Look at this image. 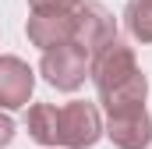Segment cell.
<instances>
[{"instance_id": "cell-6", "label": "cell", "mask_w": 152, "mask_h": 149, "mask_svg": "<svg viewBox=\"0 0 152 149\" xmlns=\"http://www.w3.org/2000/svg\"><path fill=\"white\" fill-rule=\"evenodd\" d=\"M78 29V11L75 14H60V11H32L28 18V39L46 50L60 46V43H71Z\"/></svg>"}, {"instance_id": "cell-2", "label": "cell", "mask_w": 152, "mask_h": 149, "mask_svg": "<svg viewBox=\"0 0 152 149\" xmlns=\"http://www.w3.org/2000/svg\"><path fill=\"white\" fill-rule=\"evenodd\" d=\"M28 131L32 139L42 146H71V149H85L92 146L103 131L99 114L92 103H36L28 110Z\"/></svg>"}, {"instance_id": "cell-1", "label": "cell", "mask_w": 152, "mask_h": 149, "mask_svg": "<svg viewBox=\"0 0 152 149\" xmlns=\"http://www.w3.org/2000/svg\"><path fill=\"white\" fill-rule=\"evenodd\" d=\"M88 71H92V82H96V89H99L103 107L110 114L113 110H127V107H145L149 82H145L142 68H138L131 46H124V43L113 39L110 46H103V50L92 57Z\"/></svg>"}, {"instance_id": "cell-9", "label": "cell", "mask_w": 152, "mask_h": 149, "mask_svg": "<svg viewBox=\"0 0 152 149\" xmlns=\"http://www.w3.org/2000/svg\"><path fill=\"white\" fill-rule=\"evenodd\" d=\"M32 11H60V14H75L85 7V0H28Z\"/></svg>"}, {"instance_id": "cell-7", "label": "cell", "mask_w": 152, "mask_h": 149, "mask_svg": "<svg viewBox=\"0 0 152 149\" xmlns=\"http://www.w3.org/2000/svg\"><path fill=\"white\" fill-rule=\"evenodd\" d=\"M32 68L18 57H0V107H25L32 96Z\"/></svg>"}, {"instance_id": "cell-3", "label": "cell", "mask_w": 152, "mask_h": 149, "mask_svg": "<svg viewBox=\"0 0 152 149\" xmlns=\"http://www.w3.org/2000/svg\"><path fill=\"white\" fill-rule=\"evenodd\" d=\"M42 74H46L50 85H57L64 92H75L78 85L85 82V74H88V50L78 46L75 39L46 50L42 53Z\"/></svg>"}, {"instance_id": "cell-5", "label": "cell", "mask_w": 152, "mask_h": 149, "mask_svg": "<svg viewBox=\"0 0 152 149\" xmlns=\"http://www.w3.org/2000/svg\"><path fill=\"white\" fill-rule=\"evenodd\" d=\"M117 36V25H113V14L99 4H85L78 11V29H75V43L88 50V57H96L103 46H110Z\"/></svg>"}, {"instance_id": "cell-8", "label": "cell", "mask_w": 152, "mask_h": 149, "mask_svg": "<svg viewBox=\"0 0 152 149\" xmlns=\"http://www.w3.org/2000/svg\"><path fill=\"white\" fill-rule=\"evenodd\" d=\"M127 32L142 43H152V0H127Z\"/></svg>"}, {"instance_id": "cell-4", "label": "cell", "mask_w": 152, "mask_h": 149, "mask_svg": "<svg viewBox=\"0 0 152 149\" xmlns=\"http://www.w3.org/2000/svg\"><path fill=\"white\" fill-rule=\"evenodd\" d=\"M106 135L120 149H145L152 142V121H149V114H145V107L113 110L110 121H106Z\"/></svg>"}, {"instance_id": "cell-10", "label": "cell", "mask_w": 152, "mask_h": 149, "mask_svg": "<svg viewBox=\"0 0 152 149\" xmlns=\"http://www.w3.org/2000/svg\"><path fill=\"white\" fill-rule=\"evenodd\" d=\"M11 135H14V124H11V117H4V114H0V146H7V142H11Z\"/></svg>"}]
</instances>
